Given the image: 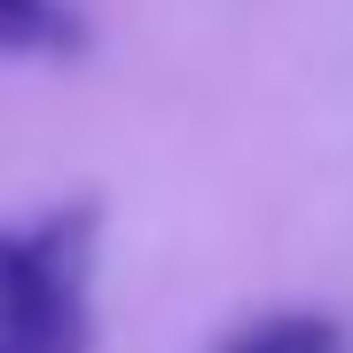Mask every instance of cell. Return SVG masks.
Instances as JSON below:
<instances>
[{
	"mask_svg": "<svg viewBox=\"0 0 353 353\" xmlns=\"http://www.w3.org/2000/svg\"><path fill=\"white\" fill-rule=\"evenodd\" d=\"M212 353H345V322L322 306H275V314L236 322Z\"/></svg>",
	"mask_w": 353,
	"mask_h": 353,
	"instance_id": "cell-2",
	"label": "cell"
},
{
	"mask_svg": "<svg viewBox=\"0 0 353 353\" xmlns=\"http://www.w3.org/2000/svg\"><path fill=\"white\" fill-rule=\"evenodd\" d=\"M94 243H102L94 196L48 204L0 236V353L94 345Z\"/></svg>",
	"mask_w": 353,
	"mask_h": 353,
	"instance_id": "cell-1",
	"label": "cell"
}]
</instances>
